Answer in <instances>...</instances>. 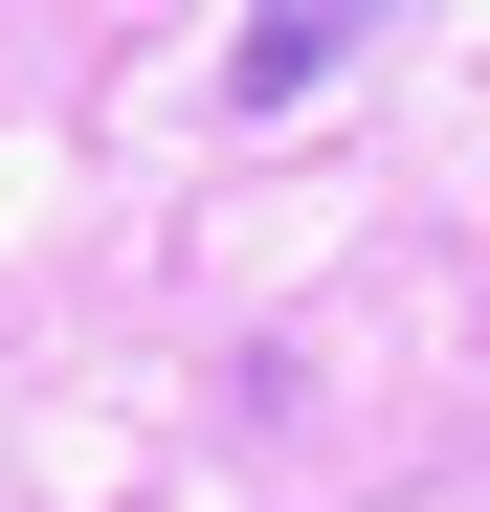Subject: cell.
<instances>
[{
  "label": "cell",
  "instance_id": "6da1fadb",
  "mask_svg": "<svg viewBox=\"0 0 490 512\" xmlns=\"http://www.w3.org/2000/svg\"><path fill=\"white\" fill-rule=\"evenodd\" d=\"M357 23H379V0H245V45H223V112H312V90L357 67Z\"/></svg>",
  "mask_w": 490,
  "mask_h": 512
}]
</instances>
